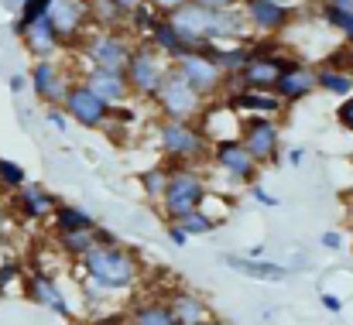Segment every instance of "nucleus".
<instances>
[{
	"mask_svg": "<svg viewBox=\"0 0 353 325\" xmlns=\"http://www.w3.org/2000/svg\"><path fill=\"white\" fill-rule=\"evenodd\" d=\"M83 274L90 281H97L103 291H130L141 277V257L130 247H97L93 253H86L79 260Z\"/></svg>",
	"mask_w": 353,
	"mask_h": 325,
	"instance_id": "f257e3e1",
	"label": "nucleus"
},
{
	"mask_svg": "<svg viewBox=\"0 0 353 325\" xmlns=\"http://www.w3.org/2000/svg\"><path fill=\"white\" fill-rule=\"evenodd\" d=\"M158 147L168 165H192L199 168L213 154V140L196 120H158Z\"/></svg>",
	"mask_w": 353,
	"mask_h": 325,
	"instance_id": "f03ea898",
	"label": "nucleus"
},
{
	"mask_svg": "<svg viewBox=\"0 0 353 325\" xmlns=\"http://www.w3.org/2000/svg\"><path fill=\"white\" fill-rule=\"evenodd\" d=\"M210 199V178L192 168V165H172V175H168V192L161 199V213L168 222H179L189 213L203 209V202Z\"/></svg>",
	"mask_w": 353,
	"mask_h": 325,
	"instance_id": "7ed1b4c3",
	"label": "nucleus"
},
{
	"mask_svg": "<svg viewBox=\"0 0 353 325\" xmlns=\"http://www.w3.org/2000/svg\"><path fill=\"white\" fill-rule=\"evenodd\" d=\"M168 72H172V62L148 38L134 41V52H130V62H127L123 76H127V86L137 100H154L161 83L168 79Z\"/></svg>",
	"mask_w": 353,
	"mask_h": 325,
	"instance_id": "20e7f679",
	"label": "nucleus"
},
{
	"mask_svg": "<svg viewBox=\"0 0 353 325\" xmlns=\"http://www.w3.org/2000/svg\"><path fill=\"white\" fill-rule=\"evenodd\" d=\"M83 59L90 62V69H103V72H123L134 52V38L127 31H90L79 41Z\"/></svg>",
	"mask_w": 353,
	"mask_h": 325,
	"instance_id": "39448f33",
	"label": "nucleus"
},
{
	"mask_svg": "<svg viewBox=\"0 0 353 325\" xmlns=\"http://www.w3.org/2000/svg\"><path fill=\"white\" fill-rule=\"evenodd\" d=\"M250 62L243 65V72L236 76L240 90H257V93H274L285 69H292L299 59L285 55V52H264V48H250Z\"/></svg>",
	"mask_w": 353,
	"mask_h": 325,
	"instance_id": "423d86ee",
	"label": "nucleus"
},
{
	"mask_svg": "<svg viewBox=\"0 0 353 325\" xmlns=\"http://www.w3.org/2000/svg\"><path fill=\"white\" fill-rule=\"evenodd\" d=\"M154 107L161 113V120H196V116H203L206 100L182 76H175V69H172L168 79L161 83L158 96H154Z\"/></svg>",
	"mask_w": 353,
	"mask_h": 325,
	"instance_id": "0eeeda50",
	"label": "nucleus"
},
{
	"mask_svg": "<svg viewBox=\"0 0 353 325\" xmlns=\"http://www.w3.org/2000/svg\"><path fill=\"white\" fill-rule=\"evenodd\" d=\"M172 69H175V76H182L203 100H210V96H216L220 90H223V83H227V72L216 65V59L210 55V52H189V55H182L179 62H172Z\"/></svg>",
	"mask_w": 353,
	"mask_h": 325,
	"instance_id": "6e6552de",
	"label": "nucleus"
},
{
	"mask_svg": "<svg viewBox=\"0 0 353 325\" xmlns=\"http://www.w3.org/2000/svg\"><path fill=\"white\" fill-rule=\"evenodd\" d=\"M240 144L254 154L257 165H278L281 161V127L274 116H243Z\"/></svg>",
	"mask_w": 353,
	"mask_h": 325,
	"instance_id": "1a4fd4ad",
	"label": "nucleus"
},
{
	"mask_svg": "<svg viewBox=\"0 0 353 325\" xmlns=\"http://www.w3.org/2000/svg\"><path fill=\"white\" fill-rule=\"evenodd\" d=\"M62 109L69 113L72 123H79V127H86V130H100V127H107V123L114 120V113H117L110 103H103L86 83H76V86L69 90V96H65Z\"/></svg>",
	"mask_w": 353,
	"mask_h": 325,
	"instance_id": "9d476101",
	"label": "nucleus"
},
{
	"mask_svg": "<svg viewBox=\"0 0 353 325\" xmlns=\"http://www.w3.org/2000/svg\"><path fill=\"white\" fill-rule=\"evenodd\" d=\"M210 165H213L223 178L240 182V185H250V182L257 178V171H261V165H257L254 154L240 144V137H236V140H220V144H213Z\"/></svg>",
	"mask_w": 353,
	"mask_h": 325,
	"instance_id": "9b49d317",
	"label": "nucleus"
},
{
	"mask_svg": "<svg viewBox=\"0 0 353 325\" xmlns=\"http://www.w3.org/2000/svg\"><path fill=\"white\" fill-rule=\"evenodd\" d=\"M48 21L55 24V31L62 34L65 45H79V41L93 31L90 0H52Z\"/></svg>",
	"mask_w": 353,
	"mask_h": 325,
	"instance_id": "f8f14e48",
	"label": "nucleus"
},
{
	"mask_svg": "<svg viewBox=\"0 0 353 325\" xmlns=\"http://www.w3.org/2000/svg\"><path fill=\"white\" fill-rule=\"evenodd\" d=\"M240 10H243L250 31L254 34H264V38L281 34L292 24V17H295L292 3H281V0H243Z\"/></svg>",
	"mask_w": 353,
	"mask_h": 325,
	"instance_id": "ddd939ff",
	"label": "nucleus"
},
{
	"mask_svg": "<svg viewBox=\"0 0 353 325\" xmlns=\"http://www.w3.org/2000/svg\"><path fill=\"white\" fill-rule=\"evenodd\" d=\"M72 86H76V83H69L65 69L55 65V59H52V62H34V65H31V90H34V96H38L41 103H48V109L62 107Z\"/></svg>",
	"mask_w": 353,
	"mask_h": 325,
	"instance_id": "4468645a",
	"label": "nucleus"
},
{
	"mask_svg": "<svg viewBox=\"0 0 353 325\" xmlns=\"http://www.w3.org/2000/svg\"><path fill=\"white\" fill-rule=\"evenodd\" d=\"M168 21L175 24V31H179L192 48L213 45V10H206V7H199V3H189V7L175 10Z\"/></svg>",
	"mask_w": 353,
	"mask_h": 325,
	"instance_id": "2eb2a0df",
	"label": "nucleus"
},
{
	"mask_svg": "<svg viewBox=\"0 0 353 325\" xmlns=\"http://www.w3.org/2000/svg\"><path fill=\"white\" fill-rule=\"evenodd\" d=\"M24 291H28V298H31L34 305H41V308H48V312H55V315H62V319H72L69 298L62 295V288H59V281H55L52 274L31 271V274L24 277Z\"/></svg>",
	"mask_w": 353,
	"mask_h": 325,
	"instance_id": "dca6fc26",
	"label": "nucleus"
},
{
	"mask_svg": "<svg viewBox=\"0 0 353 325\" xmlns=\"http://www.w3.org/2000/svg\"><path fill=\"white\" fill-rule=\"evenodd\" d=\"M17 38H21V45L28 48V55H31L34 62H52V59L62 52V45H65V41H62V34L55 31V24H52L48 17H45V21L28 24Z\"/></svg>",
	"mask_w": 353,
	"mask_h": 325,
	"instance_id": "f3484780",
	"label": "nucleus"
},
{
	"mask_svg": "<svg viewBox=\"0 0 353 325\" xmlns=\"http://www.w3.org/2000/svg\"><path fill=\"white\" fill-rule=\"evenodd\" d=\"M165 302L175 312L179 325H203V322H210V319H216L213 308H210V302L199 291H192V288H172Z\"/></svg>",
	"mask_w": 353,
	"mask_h": 325,
	"instance_id": "a211bd4d",
	"label": "nucleus"
},
{
	"mask_svg": "<svg viewBox=\"0 0 353 325\" xmlns=\"http://www.w3.org/2000/svg\"><path fill=\"white\" fill-rule=\"evenodd\" d=\"M79 83H86L103 103H110L114 109H120L134 93H130V86H127V76L123 72H103V69H86L83 76H79Z\"/></svg>",
	"mask_w": 353,
	"mask_h": 325,
	"instance_id": "6ab92c4d",
	"label": "nucleus"
},
{
	"mask_svg": "<svg viewBox=\"0 0 353 325\" xmlns=\"http://www.w3.org/2000/svg\"><path fill=\"white\" fill-rule=\"evenodd\" d=\"M14 209L21 213L24 219H31V222H41V219H52L55 216V209H59V199L45 189V185H38V182H28L24 189H17L14 192Z\"/></svg>",
	"mask_w": 353,
	"mask_h": 325,
	"instance_id": "aec40b11",
	"label": "nucleus"
},
{
	"mask_svg": "<svg viewBox=\"0 0 353 325\" xmlns=\"http://www.w3.org/2000/svg\"><path fill=\"white\" fill-rule=\"evenodd\" d=\"M319 90V79H316V65H305V62H295L292 69H285V76H281V83H278V96H281V103L288 107V103H299V100H305V96H312Z\"/></svg>",
	"mask_w": 353,
	"mask_h": 325,
	"instance_id": "412c9836",
	"label": "nucleus"
},
{
	"mask_svg": "<svg viewBox=\"0 0 353 325\" xmlns=\"http://www.w3.org/2000/svg\"><path fill=\"white\" fill-rule=\"evenodd\" d=\"M227 103L240 116H274L285 107L278 93H257V90H234V93H227Z\"/></svg>",
	"mask_w": 353,
	"mask_h": 325,
	"instance_id": "4be33fe9",
	"label": "nucleus"
},
{
	"mask_svg": "<svg viewBox=\"0 0 353 325\" xmlns=\"http://www.w3.org/2000/svg\"><path fill=\"white\" fill-rule=\"evenodd\" d=\"M148 41H151V45H154V48H158V52H161L168 62H179L182 55L196 52V48H192V45H189V41H185V38L175 31V24H172L168 17H161V24L151 31V38H148Z\"/></svg>",
	"mask_w": 353,
	"mask_h": 325,
	"instance_id": "5701e85b",
	"label": "nucleus"
},
{
	"mask_svg": "<svg viewBox=\"0 0 353 325\" xmlns=\"http://www.w3.org/2000/svg\"><path fill=\"white\" fill-rule=\"evenodd\" d=\"M123 319H127V325H179L175 312L168 308V302H154V298L134 302Z\"/></svg>",
	"mask_w": 353,
	"mask_h": 325,
	"instance_id": "b1692460",
	"label": "nucleus"
},
{
	"mask_svg": "<svg viewBox=\"0 0 353 325\" xmlns=\"http://www.w3.org/2000/svg\"><path fill=\"white\" fill-rule=\"evenodd\" d=\"M199 52H210L213 59H216V65L227 72V79H236L240 72H243V65L250 62V45H206V48H199Z\"/></svg>",
	"mask_w": 353,
	"mask_h": 325,
	"instance_id": "393cba45",
	"label": "nucleus"
},
{
	"mask_svg": "<svg viewBox=\"0 0 353 325\" xmlns=\"http://www.w3.org/2000/svg\"><path fill=\"white\" fill-rule=\"evenodd\" d=\"M100 222L93 213H86V209H79V206H65V202H59V209H55V216H52V229L59 233V236H65V233H83V229H97Z\"/></svg>",
	"mask_w": 353,
	"mask_h": 325,
	"instance_id": "a878e982",
	"label": "nucleus"
},
{
	"mask_svg": "<svg viewBox=\"0 0 353 325\" xmlns=\"http://www.w3.org/2000/svg\"><path fill=\"white\" fill-rule=\"evenodd\" d=\"M223 264L227 267H234L236 274H243V277H257V281H285L288 277V271L285 267H278V264H268V260H250V257H223Z\"/></svg>",
	"mask_w": 353,
	"mask_h": 325,
	"instance_id": "bb28decb",
	"label": "nucleus"
},
{
	"mask_svg": "<svg viewBox=\"0 0 353 325\" xmlns=\"http://www.w3.org/2000/svg\"><path fill=\"white\" fill-rule=\"evenodd\" d=\"M316 79H319V90L323 93H333L340 100H350L353 96V72L350 69H336L330 62L316 65Z\"/></svg>",
	"mask_w": 353,
	"mask_h": 325,
	"instance_id": "cd10ccee",
	"label": "nucleus"
},
{
	"mask_svg": "<svg viewBox=\"0 0 353 325\" xmlns=\"http://www.w3.org/2000/svg\"><path fill=\"white\" fill-rule=\"evenodd\" d=\"M100 243H97V229H83V233H65V236H59V250L69 257V260H83L86 253H93Z\"/></svg>",
	"mask_w": 353,
	"mask_h": 325,
	"instance_id": "c85d7f7f",
	"label": "nucleus"
},
{
	"mask_svg": "<svg viewBox=\"0 0 353 325\" xmlns=\"http://www.w3.org/2000/svg\"><path fill=\"white\" fill-rule=\"evenodd\" d=\"M168 175H172V165H168V161H161V165H154V168H148V171L141 175L144 196H148L151 202H158V206H161V199H165V192H168Z\"/></svg>",
	"mask_w": 353,
	"mask_h": 325,
	"instance_id": "c756f323",
	"label": "nucleus"
},
{
	"mask_svg": "<svg viewBox=\"0 0 353 325\" xmlns=\"http://www.w3.org/2000/svg\"><path fill=\"white\" fill-rule=\"evenodd\" d=\"M48 10H52V0H24L21 10H17V21H14V34H21V31H24L28 24H34V21H45Z\"/></svg>",
	"mask_w": 353,
	"mask_h": 325,
	"instance_id": "7c9ffc66",
	"label": "nucleus"
},
{
	"mask_svg": "<svg viewBox=\"0 0 353 325\" xmlns=\"http://www.w3.org/2000/svg\"><path fill=\"white\" fill-rule=\"evenodd\" d=\"M179 226H182L189 236H206V233H213V229L220 226V219L213 216V213H206V209H196V213H189L185 219H179Z\"/></svg>",
	"mask_w": 353,
	"mask_h": 325,
	"instance_id": "2f4dec72",
	"label": "nucleus"
},
{
	"mask_svg": "<svg viewBox=\"0 0 353 325\" xmlns=\"http://www.w3.org/2000/svg\"><path fill=\"white\" fill-rule=\"evenodd\" d=\"M0 185L3 189H24L28 185V175H24V168L21 165H14V161H0Z\"/></svg>",
	"mask_w": 353,
	"mask_h": 325,
	"instance_id": "473e14b6",
	"label": "nucleus"
},
{
	"mask_svg": "<svg viewBox=\"0 0 353 325\" xmlns=\"http://www.w3.org/2000/svg\"><path fill=\"white\" fill-rule=\"evenodd\" d=\"M154 3V10L161 14V17H172L175 10H182V7H189L192 0H151Z\"/></svg>",
	"mask_w": 353,
	"mask_h": 325,
	"instance_id": "72a5a7b5",
	"label": "nucleus"
},
{
	"mask_svg": "<svg viewBox=\"0 0 353 325\" xmlns=\"http://www.w3.org/2000/svg\"><path fill=\"white\" fill-rule=\"evenodd\" d=\"M192 3H199L206 10H236L243 0H192Z\"/></svg>",
	"mask_w": 353,
	"mask_h": 325,
	"instance_id": "f704fd0d",
	"label": "nucleus"
},
{
	"mask_svg": "<svg viewBox=\"0 0 353 325\" xmlns=\"http://www.w3.org/2000/svg\"><path fill=\"white\" fill-rule=\"evenodd\" d=\"M336 120H340V127H347V130H353V96H350V100H343V103H340V109H336Z\"/></svg>",
	"mask_w": 353,
	"mask_h": 325,
	"instance_id": "c9c22d12",
	"label": "nucleus"
},
{
	"mask_svg": "<svg viewBox=\"0 0 353 325\" xmlns=\"http://www.w3.org/2000/svg\"><path fill=\"white\" fill-rule=\"evenodd\" d=\"M48 123L59 127V130H65V127H69V113H65L62 107H52L48 109Z\"/></svg>",
	"mask_w": 353,
	"mask_h": 325,
	"instance_id": "e433bc0d",
	"label": "nucleus"
},
{
	"mask_svg": "<svg viewBox=\"0 0 353 325\" xmlns=\"http://www.w3.org/2000/svg\"><path fill=\"white\" fill-rule=\"evenodd\" d=\"M168 240H172L175 247H185V243H189V233H185L179 222H168Z\"/></svg>",
	"mask_w": 353,
	"mask_h": 325,
	"instance_id": "4c0bfd02",
	"label": "nucleus"
},
{
	"mask_svg": "<svg viewBox=\"0 0 353 325\" xmlns=\"http://www.w3.org/2000/svg\"><path fill=\"white\" fill-rule=\"evenodd\" d=\"M250 196H254V199H257L261 206H271V209L278 206V199H274V196H268V192H264L261 185H250Z\"/></svg>",
	"mask_w": 353,
	"mask_h": 325,
	"instance_id": "58836bf2",
	"label": "nucleus"
},
{
	"mask_svg": "<svg viewBox=\"0 0 353 325\" xmlns=\"http://www.w3.org/2000/svg\"><path fill=\"white\" fill-rule=\"evenodd\" d=\"M97 243H100V247H117V236H114L107 226H97Z\"/></svg>",
	"mask_w": 353,
	"mask_h": 325,
	"instance_id": "ea45409f",
	"label": "nucleus"
},
{
	"mask_svg": "<svg viewBox=\"0 0 353 325\" xmlns=\"http://www.w3.org/2000/svg\"><path fill=\"white\" fill-rule=\"evenodd\" d=\"M323 247H326V250H340V247H343V236H340L336 229H330V233H323Z\"/></svg>",
	"mask_w": 353,
	"mask_h": 325,
	"instance_id": "a19ab883",
	"label": "nucleus"
},
{
	"mask_svg": "<svg viewBox=\"0 0 353 325\" xmlns=\"http://www.w3.org/2000/svg\"><path fill=\"white\" fill-rule=\"evenodd\" d=\"M326 7H333V10H340V14H347L353 17V0H323Z\"/></svg>",
	"mask_w": 353,
	"mask_h": 325,
	"instance_id": "79ce46f5",
	"label": "nucleus"
},
{
	"mask_svg": "<svg viewBox=\"0 0 353 325\" xmlns=\"http://www.w3.org/2000/svg\"><path fill=\"white\" fill-rule=\"evenodd\" d=\"M323 308H326V312H333V315H340V312H343V302H340V298H333V295H323Z\"/></svg>",
	"mask_w": 353,
	"mask_h": 325,
	"instance_id": "37998d69",
	"label": "nucleus"
},
{
	"mask_svg": "<svg viewBox=\"0 0 353 325\" xmlns=\"http://www.w3.org/2000/svg\"><path fill=\"white\" fill-rule=\"evenodd\" d=\"M114 3H117V7L123 10V14H130V10H137V7H141L144 0H114Z\"/></svg>",
	"mask_w": 353,
	"mask_h": 325,
	"instance_id": "c03bdc74",
	"label": "nucleus"
},
{
	"mask_svg": "<svg viewBox=\"0 0 353 325\" xmlns=\"http://www.w3.org/2000/svg\"><path fill=\"white\" fill-rule=\"evenodd\" d=\"M343 38H347V45L353 48V17H347V24H343V31H340Z\"/></svg>",
	"mask_w": 353,
	"mask_h": 325,
	"instance_id": "a18cd8bd",
	"label": "nucleus"
},
{
	"mask_svg": "<svg viewBox=\"0 0 353 325\" xmlns=\"http://www.w3.org/2000/svg\"><path fill=\"white\" fill-rule=\"evenodd\" d=\"M28 83H31V79H24V76H14V79H10V90H14V93H21Z\"/></svg>",
	"mask_w": 353,
	"mask_h": 325,
	"instance_id": "49530a36",
	"label": "nucleus"
},
{
	"mask_svg": "<svg viewBox=\"0 0 353 325\" xmlns=\"http://www.w3.org/2000/svg\"><path fill=\"white\" fill-rule=\"evenodd\" d=\"M302 158H305V151H302V147H295V151L288 154V165H302Z\"/></svg>",
	"mask_w": 353,
	"mask_h": 325,
	"instance_id": "de8ad7c7",
	"label": "nucleus"
},
{
	"mask_svg": "<svg viewBox=\"0 0 353 325\" xmlns=\"http://www.w3.org/2000/svg\"><path fill=\"white\" fill-rule=\"evenodd\" d=\"M3 229H7V206H3V199H0V240H3Z\"/></svg>",
	"mask_w": 353,
	"mask_h": 325,
	"instance_id": "09e8293b",
	"label": "nucleus"
},
{
	"mask_svg": "<svg viewBox=\"0 0 353 325\" xmlns=\"http://www.w3.org/2000/svg\"><path fill=\"white\" fill-rule=\"evenodd\" d=\"M203 325H223V322L220 319H210V322H203Z\"/></svg>",
	"mask_w": 353,
	"mask_h": 325,
	"instance_id": "8fccbe9b",
	"label": "nucleus"
},
{
	"mask_svg": "<svg viewBox=\"0 0 353 325\" xmlns=\"http://www.w3.org/2000/svg\"><path fill=\"white\" fill-rule=\"evenodd\" d=\"M281 3H292V0H281Z\"/></svg>",
	"mask_w": 353,
	"mask_h": 325,
	"instance_id": "3c124183",
	"label": "nucleus"
},
{
	"mask_svg": "<svg viewBox=\"0 0 353 325\" xmlns=\"http://www.w3.org/2000/svg\"><path fill=\"white\" fill-rule=\"evenodd\" d=\"M0 161H3V158H0Z\"/></svg>",
	"mask_w": 353,
	"mask_h": 325,
	"instance_id": "603ef678",
	"label": "nucleus"
}]
</instances>
